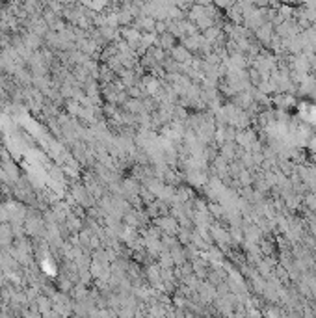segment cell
I'll return each mask as SVG.
<instances>
[{
    "instance_id": "6da1fadb",
    "label": "cell",
    "mask_w": 316,
    "mask_h": 318,
    "mask_svg": "<svg viewBox=\"0 0 316 318\" xmlns=\"http://www.w3.org/2000/svg\"><path fill=\"white\" fill-rule=\"evenodd\" d=\"M169 58L173 61H177V63H190L192 61V52L178 41L177 45H173V49L168 50Z\"/></svg>"
},
{
    "instance_id": "7a4b0ae2",
    "label": "cell",
    "mask_w": 316,
    "mask_h": 318,
    "mask_svg": "<svg viewBox=\"0 0 316 318\" xmlns=\"http://www.w3.org/2000/svg\"><path fill=\"white\" fill-rule=\"evenodd\" d=\"M119 34H121L123 41H127L130 47H136V45L139 43V40H141V36H143V32H139L134 24H130V26H123Z\"/></svg>"
},
{
    "instance_id": "3957f363",
    "label": "cell",
    "mask_w": 316,
    "mask_h": 318,
    "mask_svg": "<svg viewBox=\"0 0 316 318\" xmlns=\"http://www.w3.org/2000/svg\"><path fill=\"white\" fill-rule=\"evenodd\" d=\"M178 40L173 36V34H169V32H164V34H160L157 38V43L155 45H158V47H162L164 50H169L173 49V45H177Z\"/></svg>"
},
{
    "instance_id": "277c9868",
    "label": "cell",
    "mask_w": 316,
    "mask_h": 318,
    "mask_svg": "<svg viewBox=\"0 0 316 318\" xmlns=\"http://www.w3.org/2000/svg\"><path fill=\"white\" fill-rule=\"evenodd\" d=\"M157 225H160V227L164 229L168 235H171V233H177V231H178V225H177V221L173 219V216H166V214H164V218L157 219Z\"/></svg>"
},
{
    "instance_id": "5b68a950",
    "label": "cell",
    "mask_w": 316,
    "mask_h": 318,
    "mask_svg": "<svg viewBox=\"0 0 316 318\" xmlns=\"http://www.w3.org/2000/svg\"><path fill=\"white\" fill-rule=\"evenodd\" d=\"M237 0H212V4L216 6L217 10H229Z\"/></svg>"
},
{
    "instance_id": "8992f818",
    "label": "cell",
    "mask_w": 316,
    "mask_h": 318,
    "mask_svg": "<svg viewBox=\"0 0 316 318\" xmlns=\"http://www.w3.org/2000/svg\"><path fill=\"white\" fill-rule=\"evenodd\" d=\"M305 203H307V207H309L311 210H316V196H313V194H311V196H307Z\"/></svg>"
}]
</instances>
